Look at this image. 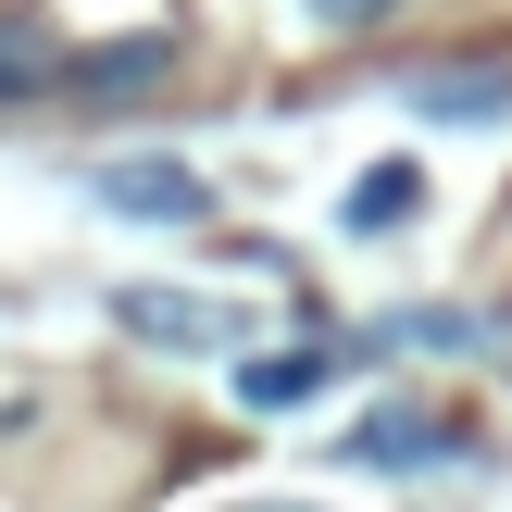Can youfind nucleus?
Returning <instances> with one entry per match:
<instances>
[{"mask_svg":"<svg viewBox=\"0 0 512 512\" xmlns=\"http://www.w3.org/2000/svg\"><path fill=\"white\" fill-rule=\"evenodd\" d=\"M350 363H363V338L313 313V325H300L288 350H263V363H238V400H250V413H288V400H325V388H338Z\"/></svg>","mask_w":512,"mask_h":512,"instance_id":"2","label":"nucleus"},{"mask_svg":"<svg viewBox=\"0 0 512 512\" xmlns=\"http://www.w3.org/2000/svg\"><path fill=\"white\" fill-rule=\"evenodd\" d=\"M300 13H313V25H325V38H363V25H388V13H400V0H300Z\"/></svg>","mask_w":512,"mask_h":512,"instance_id":"9","label":"nucleus"},{"mask_svg":"<svg viewBox=\"0 0 512 512\" xmlns=\"http://www.w3.org/2000/svg\"><path fill=\"white\" fill-rule=\"evenodd\" d=\"M338 463H363V475H425V463H475V425L425 413V400H388V413H363V425L338 438Z\"/></svg>","mask_w":512,"mask_h":512,"instance_id":"1","label":"nucleus"},{"mask_svg":"<svg viewBox=\"0 0 512 512\" xmlns=\"http://www.w3.org/2000/svg\"><path fill=\"white\" fill-rule=\"evenodd\" d=\"M113 325L150 350H238L250 338V300H188V288H113Z\"/></svg>","mask_w":512,"mask_h":512,"instance_id":"4","label":"nucleus"},{"mask_svg":"<svg viewBox=\"0 0 512 512\" xmlns=\"http://www.w3.org/2000/svg\"><path fill=\"white\" fill-rule=\"evenodd\" d=\"M425 213V163H375L363 188H350V225H363V238H388V225H413Z\"/></svg>","mask_w":512,"mask_h":512,"instance_id":"8","label":"nucleus"},{"mask_svg":"<svg viewBox=\"0 0 512 512\" xmlns=\"http://www.w3.org/2000/svg\"><path fill=\"white\" fill-rule=\"evenodd\" d=\"M50 75H63L50 13H38V0H0V113H13V100H50Z\"/></svg>","mask_w":512,"mask_h":512,"instance_id":"7","label":"nucleus"},{"mask_svg":"<svg viewBox=\"0 0 512 512\" xmlns=\"http://www.w3.org/2000/svg\"><path fill=\"white\" fill-rule=\"evenodd\" d=\"M163 75H175V38H163V25H138V38H100V50H75V63L50 75V88H63V100H150Z\"/></svg>","mask_w":512,"mask_h":512,"instance_id":"6","label":"nucleus"},{"mask_svg":"<svg viewBox=\"0 0 512 512\" xmlns=\"http://www.w3.org/2000/svg\"><path fill=\"white\" fill-rule=\"evenodd\" d=\"M88 200H100V213H125V225H200V213H213V188H200L175 150H125V163H100Z\"/></svg>","mask_w":512,"mask_h":512,"instance_id":"3","label":"nucleus"},{"mask_svg":"<svg viewBox=\"0 0 512 512\" xmlns=\"http://www.w3.org/2000/svg\"><path fill=\"white\" fill-rule=\"evenodd\" d=\"M400 100H413L425 125H500V113H512V50H463V63H425V75H400Z\"/></svg>","mask_w":512,"mask_h":512,"instance_id":"5","label":"nucleus"},{"mask_svg":"<svg viewBox=\"0 0 512 512\" xmlns=\"http://www.w3.org/2000/svg\"><path fill=\"white\" fill-rule=\"evenodd\" d=\"M250 512H313V500H250Z\"/></svg>","mask_w":512,"mask_h":512,"instance_id":"10","label":"nucleus"}]
</instances>
